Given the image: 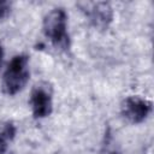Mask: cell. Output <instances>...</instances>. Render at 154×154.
<instances>
[{
  "label": "cell",
  "instance_id": "cell-5",
  "mask_svg": "<svg viewBox=\"0 0 154 154\" xmlns=\"http://www.w3.org/2000/svg\"><path fill=\"white\" fill-rule=\"evenodd\" d=\"M152 112V102L141 96H128L120 105V113L131 124H140Z\"/></svg>",
  "mask_w": 154,
  "mask_h": 154
},
{
  "label": "cell",
  "instance_id": "cell-9",
  "mask_svg": "<svg viewBox=\"0 0 154 154\" xmlns=\"http://www.w3.org/2000/svg\"><path fill=\"white\" fill-rule=\"evenodd\" d=\"M2 58H4V48H2V46L0 45V66H1V64H2Z\"/></svg>",
  "mask_w": 154,
  "mask_h": 154
},
{
  "label": "cell",
  "instance_id": "cell-6",
  "mask_svg": "<svg viewBox=\"0 0 154 154\" xmlns=\"http://www.w3.org/2000/svg\"><path fill=\"white\" fill-rule=\"evenodd\" d=\"M16 126L12 122L0 120V154H5L16 136Z\"/></svg>",
  "mask_w": 154,
  "mask_h": 154
},
{
  "label": "cell",
  "instance_id": "cell-2",
  "mask_svg": "<svg viewBox=\"0 0 154 154\" xmlns=\"http://www.w3.org/2000/svg\"><path fill=\"white\" fill-rule=\"evenodd\" d=\"M30 77L29 58L25 54L14 55L2 75V91L6 95H16L24 89Z\"/></svg>",
  "mask_w": 154,
  "mask_h": 154
},
{
  "label": "cell",
  "instance_id": "cell-8",
  "mask_svg": "<svg viewBox=\"0 0 154 154\" xmlns=\"http://www.w3.org/2000/svg\"><path fill=\"white\" fill-rule=\"evenodd\" d=\"M10 11H11V2L0 1V19H4L5 17H7Z\"/></svg>",
  "mask_w": 154,
  "mask_h": 154
},
{
  "label": "cell",
  "instance_id": "cell-3",
  "mask_svg": "<svg viewBox=\"0 0 154 154\" xmlns=\"http://www.w3.org/2000/svg\"><path fill=\"white\" fill-rule=\"evenodd\" d=\"M77 6L85 14L89 23L95 29L106 30L113 22L114 12L109 2H106V1H96V2L87 1L85 2L83 1V2H78Z\"/></svg>",
  "mask_w": 154,
  "mask_h": 154
},
{
  "label": "cell",
  "instance_id": "cell-7",
  "mask_svg": "<svg viewBox=\"0 0 154 154\" xmlns=\"http://www.w3.org/2000/svg\"><path fill=\"white\" fill-rule=\"evenodd\" d=\"M100 154H122L119 142L111 126H107V129L105 130L102 144L100 148Z\"/></svg>",
  "mask_w": 154,
  "mask_h": 154
},
{
  "label": "cell",
  "instance_id": "cell-1",
  "mask_svg": "<svg viewBox=\"0 0 154 154\" xmlns=\"http://www.w3.org/2000/svg\"><path fill=\"white\" fill-rule=\"evenodd\" d=\"M42 31L47 40L60 49H66L70 46V36L67 32V14L64 8L57 7L51 10L42 22Z\"/></svg>",
  "mask_w": 154,
  "mask_h": 154
},
{
  "label": "cell",
  "instance_id": "cell-4",
  "mask_svg": "<svg viewBox=\"0 0 154 154\" xmlns=\"http://www.w3.org/2000/svg\"><path fill=\"white\" fill-rule=\"evenodd\" d=\"M53 91L52 87L41 82L36 84L30 94V106L34 118L42 119L48 117L53 111Z\"/></svg>",
  "mask_w": 154,
  "mask_h": 154
}]
</instances>
